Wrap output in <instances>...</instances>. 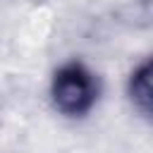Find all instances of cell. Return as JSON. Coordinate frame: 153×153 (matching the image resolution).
<instances>
[{
  "label": "cell",
  "mask_w": 153,
  "mask_h": 153,
  "mask_svg": "<svg viewBox=\"0 0 153 153\" xmlns=\"http://www.w3.org/2000/svg\"><path fill=\"white\" fill-rule=\"evenodd\" d=\"M50 96L55 108L62 115L81 117L93 108L98 98V84H96V76L81 62H67L53 76Z\"/></svg>",
  "instance_id": "6da1fadb"
},
{
  "label": "cell",
  "mask_w": 153,
  "mask_h": 153,
  "mask_svg": "<svg viewBox=\"0 0 153 153\" xmlns=\"http://www.w3.org/2000/svg\"><path fill=\"white\" fill-rule=\"evenodd\" d=\"M129 98L141 112L153 115V60L143 62L131 74V79H129Z\"/></svg>",
  "instance_id": "7a4b0ae2"
}]
</instances>
